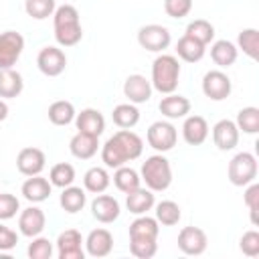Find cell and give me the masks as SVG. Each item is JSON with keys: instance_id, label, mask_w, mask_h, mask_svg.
I'll return each mask as SVG.
<instances>
[{"instance_id": "6da1fadb", "label": "cell", "mask_w": 259, "mask_h": 259, "mask_svg": "<svg viewBox=\"0 0 259 259\" xmlns=\"http://www.w3.org/2000/svg\"><path fill=\"white\" fill-rule=\"evenodd\" d=\"M144 142L136 132L119 130L115 132L101 148V160L107 168H119L125 162H132L142 156Z\"/></svg>"}, {"instance_id": "7a4b0ae2", "label": "cell", "mask_w": 259, "mask_h": 259, "mask_svg": "<svg viewBox=\"0 0 259 259\" xmlns=\"http://www.w3.org/2000/svg\"><path fill=\"white\" fill-rule=\"evenodd\" d=\"M55 38L61 47H75L83 38V28L79 20V12L71 4H63L53 12Z\"/></svg>"}, {"instance_id": "3957f363", "label": "cell", "mask_w": 259, "mask_h": 259, "mask_svg": "<svg viewBox=\"0 0 259 259\" xmlns=\"http://www.w3.org/2000/svg\"><path fill=\"white\" fill-rule=\"evenodd\" d=\"M180 63L174 55H160L152 63V87L164 95L174 93L178 87Z\"/></svg>"}, {"instance_id": "277c9868", "label": "cell", "mask_w": 259, "mask_h": 259, "mask_svg": "<svg viewBox=\"0 0 259 259\" xmlns=\"http://www.w3.org/2000/svg\"><path fill=\"white\" fill-rule=\"evenodd\" d=\"M140 178L146 182V186L152 192H162L170 186L172 182V168L170 162L162 156V154H154L150 158H146V162L142 164V172Z\"/></svg>"}, {"instance_id": "5b68a950", "label": "cell", "mask_w": 259, "mask_h": 259, "mask_svg": "<svg viewBox=\"0 0 259 259\" xmlns=\"http://www.w3.org/2000/svg\"><path fill=\"white\" fill-rule=\"evenodd\" d=\"M229 180L235 186H247L257 178V160L249 152H239L229 162Z\"/></svg>"}, {"instance_id": "8992f818", "label": "cell", "mask_w": 259, "mask_h": 259, "mask_svg": "<svg viewBox=\"0 0 259 259\" xmlns=\"http://www.w3.org/2000/svg\"><path fill=\"white\" fill-rule=\"evenodd\" d=\"M170 30L162 24H146L138 30V42L142 49L150 53H162L164 49L170 47Z\"/></svg>"}, {"instance_id": "52a82bcc", "label": "cell", "mask_w": 259, "mask_h": 259, "mask_svg": "<svg viewBox=\"0 0 259 259\" xmlns=\"http://www.w3.org/2000/svg\"><path fill=\"white\" fill-rule=\"evenodd\" d=\"M24 49V38L16 30H4L0 32V69H12L16 61L20 59Z\"/></svg>"}, {"instance_id": "ba28073f", "label": "cell", "mask_w": 259, "mask_h": 259, "mask_svg": "<svg viewBox=\"0 0 259 259\" xmlns=\"http://www.w3.org/2000/svg\"><path fill=\"white\" fill-rule=\"evenodd\" d=\"M148 144L156 150V152H168L176 146L178 140V132L170 121H154L148 127Z\"/></svg>"}, {"instance_id": "9c48e42d", "label": "cell", "mask_w": 259, "mask_h": 259, "mask_svg": "<svg viewBox=\"0 0 259 259\" xmlns=\"http://www.w3.org/2000/svg\"><path fill=\"white\" fill-rule=\"evenodd\" d=\"M231 79L227 73L214 69V71H208L204 77H202V93L212 99V101H223L231 95Z\"/></svg>"}, {"instance_id": "30bf717a", "label": "cell", "mask_w": 259, "mask_h": 259, "mask_svg": "<svg viewBox=\"0 0 259 259\" xmlns=\"http://www.w3.org/2000/svg\"><path fill=\"white\" fill-rule=\"evenodd\" d=\"M36 65L47 77H57L67 67V57L59 47H42L36 55Z\"/></svg>"}, {"instance_id": "8fae6325", "label": "cell", "mask_w": 259, "mask_h": 259, "mask_svg": "<svg viewBox=\"0 0 259 259\" xmlns=\"http://www.w3.org/2000/svg\"><path fill=\"white\" fill-rule=\"evenodd\" d=\"M206 233L198 227H184L178 233V249L186 255H202L206 251Z\"/></svg>"}, {"instance_id": "7c38bea8", "label": "cell", "mask_w": 259, "mask_h": 259, "mask_svg": "<svg viewBox=\"0 0 259 259\" xmlns=\"http://www.w3.org/2000/svg\"><path fill=\"white\" fill-rule=\"evenodd\" d=\"M83 239L81 233L77 229H67L59 235L57 239V251H59V259H83L85 251L81 247Z\"/></svg>"}, {"instance_id": "4fadbf2b", "label": "cell", "mask_w": 259, "mask_h": 259, "mask_svg": "<svg viewBox=\"0 0 259 259\" xmlns=\"http://www.w3.org/2000/svg\"><path fill=\"white\" fill-rule=\"evenodd\" d=\"M45 152L38 148H22L16 156V168L24 176H36L45 168Z\"/></svg>"}, {"instance_id": "5bb4252c", "label": "cell", "mask_w": 259, "mask_h": 259, "mask_svg": "<svg viewBox=\"0 0 259 259\" xmlns=\"http://www.w3.org/2000/svg\"><path fill=\"white\" fill-rule=\"evenodd\" d=\"M212 140H214V146L223 152H229L233 150L237 144H239V127L235 121L231 119H221L214 123L212 127Z\"/></svg>"}, {"instance_id": "9a60e30c", "label": "cell", "mask_w": 259, "mask_h": 259, "mask_svg": "<svg viewBox=\"0 0 259 259\" xmlns=\"http://www.w3.org/2000/svg\"><path fill=\"white\" fill-rule=\"evenodd\" d=\"M45 225H47V217H45V212L38 206H28L18 217V229H20V233L24 237H30V239L36 237V235H40L42 229H45Z\"/></svg>"}, {"instance_id": "2e32d148", "label": "cell", "mask_w": 259, "mask_h": 259, "mask_svg": "<svg viewBox=\"0 0 259 259\" xmlns=\"http://www.w3.org/2000/svg\"><path fill=\"white\" fill-rule=\"evenodd\" d=\"M152 83L144 75H130L123 83V95L130 99V103H146L152 97Z\"/></svg>"}, {"instance_id": "e0dca14e", "label": "cell", "mask_w": 259, "mask_h": 259, "mask_svg": "<svg viewBox=\"0 0 259 259\" xmlns=\"http://www.w3.org/2000/svg\"><path fill=\"white\" fill-rule=\"evenodd\" d=\"M75 125H77L79 132L99 138L105 130V117L101 115L99 109L87 107V109H81V113L75 115Z\"/></svg>"}, {"instance_id": "ac0fdd59", "label": "cell", "mask_w": 259, "mask_h": 259, "mask_svg": "<svg viewBox=\"0 0 259 259\" xmlns=\"http://www.w3.org/2000/svg\"><path fill=\"white\" fill-rule=\"evenodd\" d=\"M121 208H119V202L109 196V194H97L93 200H91V214L99 221V223H113L117 217H119Z\"/></svg>"}, {"instance_id": "d6986e66", "label": "cell", "mask_w": 259, "mask_h": 259, "mask_svg": "<svg viewBox=\"0 0 259 259\" xmlns=\"http://www.w3.org/2000/svg\"><path fill=\"white\" fill-rule=\"evenodd\" d=\"M182 138L188 146H200L208 138V123L202 115H188L182 123Z\"/></svg>"}, {"instance_id": "ffe728a7", "label": "cell", "mask_w": 259, "mask_h": 259, "mask_svg": "<svg viewBox=\"0 0 259 259\" xmlns=\"http://www.w3.org/2000/svg\"><path fill=\"white\" fill-rule=\"evenodd\" d=\"M85 247L91 257H107L113 249V237L107 229H93L85 239Z\"/></svg>"}, {"instance_id": "44dd1931", "label": "cell", "mask_w": 259, "mask_h": 259, "mask_svg": "<svg viewBox=\"0 0 259 259\" xmlns=\"http://www.w3.org/2000/svg\"><path fill=\"white\" fill-rule=\"evenodd\" d=\"M20 190H22V196L28 202H42V200H47L51 196L53 184L47 178H42L40 174H36V176H28Z\"/></svg>"}, {"instance_id": "7402d4cb", "label": "cell", "mask_w": 259, "mask_h": 259, "mask_svg": "<svg viewBox=\"0 0 259 259\" xmlns=\"http://www.w3.org/2000/svg\"><path fill=\"white\" fill-rule=\"evenodd\" d=\"M97 148H99V142L95 136H89V134H83V132H77L71 142H69V150L75 158L79 160H89L97 154Z\"/></svg>"}, {"instance_id": "603a6c76", "label": "cell", "mask_w": 259, "mask_h": 259, "mask_svg": "<svg viewBox=\"0 0 259 259\" xmlns=\"http://www.w3.org/2000/svg\"><path fill=\"white\" fill-rule=\"evenodd\" d=\"M160 113L168 119H178V117H186V113L190 111V101L182 95L176 93H168L166 97H162L160 101Z\"/></svg>"}, {"instance_id": "cb8c5ba5", "label": "cell", "mask_w": 259, "mask_h": 259, "mask_svg": "<svg viewBox=\"0 0 259 259\" xmlns=\"http://www.w3.org/2000/svg\"><path fill=\"white\" fill-rule=\"evenodd\" d=\"M154 202V192L150 188H136L125 196V206L132 214H146L148 210H152Z\"/></svg>"}, {"instance_id": "d4e9b609", "label": "cell", "mask_w": 259, "mask_h": 259, "mask_svg": "<svg viewBox=\"0 0 259 259\" xmlns=\"http://www.w3.org/2000/svg\"><path fill=\"white\" fill-rule=\"evenodd\" d=\"M24 81L22 75L14 69H0V97L2 99H12L22 93Z\"/></svg>"}, {"instance_id": "484cf974", "label": "cell", "mask_w": 259, "mask_h": 259, "mask_svg": "<svg viewBox=\"0 0 259 259\" xmlns=\"http://www.w3.org/2000/svg\"><path fill=\"white\" fill-rule=\"evenodd\" d=\"M237 55H239L237 47H235L231 40H227V38L214 40L212 47H210V59L214 61V65H219V67H223V69L235 65Z\"/></svg>"}, {"instance_id": "4316f807", "label": "cell", "mask_w": 259, "mask_h": 259, "mask_svg": "<svg viewBox=\"0 0 259 259\" xmlns=\"http://www.w3.org/2000/svg\"><path fill=\"white\" fill-rule=\"evenodd\" d=\"M158 221L148 214H138V219L130 225V239H158Z\"/></svg>"}, {"instance_id": "83f0119b", "label": "cell", "mask_w": 259, "mask_h": 259, "mask_svg": "<svg viewBox=\"0 0 259 259\" xmlns=\"http://www.w3.org/2000/svg\"><path fill=\"white\" fill-rule=\"evenodd\" d=\"M63 210H67L69 214H75L79 210H83L85 202H87V196H85V190L79 188V186H65L63 192H61V198H59Z\"/></svg>"}, {"instance_id": "f1b7e54d", "label": "cell", "mask_w": 259, "mask_h": 259, "mask_svg": "<svg viewBox=\"0 0 259 259\" xmlns=\"http://www.w3.org/2000/svg\"><path fill=\"white\" fill-rule=\"evenodd\" d=\"M204 51H206V47L202 42H198V40H194V38H190L186 34L182 38H178V42H176V55L186 63L200 61L204 57Z\"/></svg>"}, {"instance_id": "f546056e", "label": "cell", "mask_w": 259, "mask_h": 259, "mask_svg": "<svg viewBox=\"0 0 259 259\" xmlns=\"http://www.w3.org/2000/svg\"><path fill=\"white\" fill-rule=\"evenodd\" d=\"M111 119L117 127L121 130H130L140 121V111L136 107V103H119L113 107L111 111Z\"/></svg>"}, {"instance_id": "4dcf8cb0", "label": "cell", "mask_w": 259, "mask_h": 259, "mask_svg": "<svg viewBox=\"0 0 259 259\" xmlns=\"http://www.w3.org/2000/svg\"><path fill=\"white\" fill-rule=\"evenodd\" d=\"M109 182H111V180H109L107 170H105V168H99V166L89 168V170L85 172V176H83V186H85V190H89V192H93V194L105 192L107 186H109Z\"/></svg>"}, {"instance_id": "1f68e13d", "label": "cell", "mask_w": 259, "mask_h": 259, "mask_svg": "<svg viewBox=\"0 0 259 259\" xmlns=\"http://www.w3.org/2000/svg\"><path fill=\"white\" fill-rule=\"evenodd\" d=\"M75 107L71 101H65V99H59L55 103H51L49 107V119L51 123L55 125H69L73 119H75Z\"/></svg>"}, {"instance_id": "d6a6232c", "label": "cell", "mask_w": 259, "mask_h": 259, "mask_svg": "<svg viewBox=\"0 0 259 259\" xmlns=\"http://www.w3.org/2000/svg\"><path fill=\"white\" fill-rule=\"evenodd\" d=\"M140 182H142V178H140V174L134 170V168H130V166H119V168H115V174H113V184L117 186V190H121V192H132V190H136V188H140Z\"/></svg>"}, {"instance_id": "836d02e7", "label": "cell", "mask_w": 259, "mask_h": 259, "mask_svg": "<svg viewBox=\"0 0 259 259\" xmlns=\"http://www.w3.org/2000/svg\"><path fill=\"white\" fill-rule=\"evenodd\" d=\"M180 217H182L180 206L174 200H162V202L156 204V221H158V225L174 227L180 221Z\"/></svg>"}, {"instance_id": "e575fe53", "label": "cell", "mask_w": 259, "mask_h": 259, "mask_svg": "<svg viewBox=\"0 0 259 259\" xmlns=\"http://www.w3.org/2000/svg\"><path fill=\"white\" fill-rule=\"evenodd\" d=\"M186 36L202 42L204 47L214 38V26L208 22V20H202V18H196L192 22H188L186 26Z\"/></svg>"}, {"instance_id": "d590c367", "label": "cell", "mask_w": 259, "mask_h": 259, "mask_svg": "<svg viewBox=\"0 0 259 259\" xmlns=\"http://www.w3.org/2000/svg\"><path fill=\"white\" fill-rule=\"evenodd\" d=\"M75 180V168L67 162H59L51 168L49 172V182L53 186H59V188H65V186H71Z\"/></svg>"}, {"instance_id": "8d00e7d4", "label": "cell", "mask_w": 259, "mask_h": 259, "mask_svg": "<svg viewBox=\"0 0 259 259\" xmlns=\"http://www.w3.org/2000/svg\"><path fill=\"white\" fill-rule=\"evenodd\" d=\"M55 0H24V10L34 20H45L55 12Z\"/></svg>"}, {"instance_id": "74e56055", "label": "cell", "mask_w": 259, "mask_h": 259, "mask_svg": "<svg viewBox=\"0 0 259 259\" xmlns=\"http://www.w3.org/2000/svg\"><path fill=\"white\" fill-rule=\"evenodd\" d=\"M237 42H239V49H241L247 57H251V59H257V57H259V32H257L255 28H245V30H241Z\"/></svg>"}, {"instance_id": "f35d334b", "label": "cell", "mask_w": 259, "mask_h": 259, "mask_svg": "<svg viewBox=\"0 0 259 259\" xmlns=\"http://www.w3.org/2000/svg\"><path fill=\"white\" fill-rule=\"evenodd\" d=\"M237 127L245 134H257L259 132V109L257 107H243L237 113Z\"/></svg>"}, {"instance_id": "ab89813d", "label": "cell", "mask_w": 259, "mask_h": 259, "mask_svg": "<svg viewBox=\"0 0 259 259\" xmlns=\"http://www.w3.org/2000/svg\"><path fill=\"white\" fill-rule=\"evenodd\" d=\"M130 251L138 259H150L158 251L156 239H130Z\"/></svg>"}, {"instance_id": "60d3db41", "label": "cell", "mask_w": 259, "mask_h": 259, "mask_svg": "<svg viewBox=\"0 0 259 259\" xmlns=\"http://www.w3.org/2000/svg\"><path fill=\"white\" fill-rule=\"evenodd\" d=\"M26 253L30 259H51L53 257V243L47 237L36 235V237H32V243L28 245Z\"/></svg>"}, {"instance_id": "b9f144b4", "label": "cell", "mask_w": 259, "mask_h": 259, "mask_svg": "<svg viewBox=\"0 0 259 259\" xmlns=\"http://www.w3.org/2000/svg\"><path fill=\"white\" fill-rule=\"evenodd\" d=\"M20 210V202L14 194L8 192H0V221H8L12 219L16 212Z\"/></svg>"}, {"instance_id": "7bdbcfd3", "label": "cell", "mask_w": 259, "mask_h": 259, "mask_svg": "<svg viewBox=\"0 0 259 259\" xmlns=\"http://www.w3.org/2000/svg\"><path fill=\"white\" fill-rule=\"evenodd\" d=\"M164 10L170 18H184L192 10V0H164Z\"/></svg>"}, {"instance_id": "ee69618b", "label": "cell", "mask_w": 259, "mask_h": 259, "mask_svg": "<svg viewBox=\"0 0 259 259\" xmlns=\"http://www.w3.org/2000/svg\"><path fill=\"white\" fill-rule=\"evenodd\" d=\"M249 188L245 190V204L251 212V223L257 225V208H259V184H255V180L251 184H247Z\"/></svg>"}, {"instance_id": "f6af8a7d", "label": "cell", "mask_w": 259, "mask_h": 259, "mask_svg": "<svg viewBox=\"0 0 259 259\" xmlns=\"http://www.w3.org/2000/svg\"><path fill=\"white\" fill-rule=\"evenodd\" d=\"M239 247H241V251H243L247 257H257V255H259V233H257V231H247V233L241 237Z\"/></svg>"}, {"instance_id": "bcb514c9", "label": "cell", "mask_w": 259, "mask_h": 259, "mask_svg": "<svg viewBox=\"0 0 259 259\" xmlns=\"http://www.w3.org/2000/svg\"><path fill=\"white\" fill-rule=\"evenodd\" d=\"M16 243H18L16 231H12L6 225H0V251H10L16 247Z\"/></svg>"}, {"instance_id": "7dc6e473", "label": "cell", "mask_w": 259, "mask_h": 259, "mask_svg": "<svg viewBox=\"0 0 259 259\" xmlns=\"http://www.w3.org/2000/svg\"><path fill=\"white\" fill-rule=\"evenodd\" d=\"M8 117V105H6V101L0 97V121H4Z\"/></svg>"}]
</instances>
